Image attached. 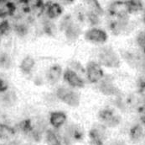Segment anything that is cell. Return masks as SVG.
Masks as SVG:
<instances>
[{"mask_svg":"<svg viewBox=\"0 0 145 145\" xmlns=\"http://www.w3.org/2000/svg\"><path fill=\"white\" fill-rule=\"evenodd\" d=\"M98 63L108 68H118L121 66V58L111 46L100 47L97 53Z\"/></svg>","mask_w":145,"mask_h":145,"instance_id":"cell-1","label":"cell"},{"mask_svg":"<svg viewBox=\"0 0 145 145\" xmlns=\"http://www.w3.org/2000/svg\"><path fill=\"white\" fill-rule=\"evenodd\" d=\"M60 28L64 31L65 36L68 42H76L82 34L80 24L74 21L71 15H67L63 17L61 21Z\"/></svg>","mask_w":145,"mask_h":145,"instance_id":"cell-2","label":"cell"},{"mask_svg":"<svg viewBox=\"0 0 145 145\" xmlns=\"http://www.w3.org/2000/svg\"><path fill=\"white\" fill-rule=\"evenodd\" d=\"M107 26L114 36H120L128 32V30L132 28V23L129 15L110 17Z\"/></svg>","mask_w":145,"mask_h":145,"instance_id":"cell-3","label":"cell"},{"mask_svg":"<svg viewBox=\"0 0 145 145\" xmlns=\"http://www.w3.org/2000/svg\"><path fill=\"white\" fill-rule=\"evenodd\" d=\"M97 118L101 124L106 128H114L122 122V117L113 109L106 107L99 111Z\"/></svg>","mask_w":145,"mask_h":145,"instance_id":"cell-4","label":"cell"},{"mask_svg":"<svg viewBox=\"0 0 145 145\" xmlns=\"http://www.w3.org/2000/svg\"><path fill=\"white\" fill-rule=\"evenodd\" d=\"M56 97L62 101L63 103L65 105L73 107V108H76L80 105L81 103V96L80 95L69 88H65V87H60L56 89Z\"/></svg>","mask_w":145,"mask_h":145,"instance_id":"cell-5","label":"cell"},{"mask_svg":"<svg viewBox=\"0 0 145 145\" xmlns=\"http://www.w3.org/2000/svg\"><path fill=\"white\" fill-rule=\"evenodd\" d=\"M84 38L86 42L95 44H104L108 40L107 32L97 26H91L84 32Z\"/></svg>","mask_w":145,"mask_h":145,"instance_id":"cell-6","label":"cell"},{"mask_svg":"<svg viewBox=\"0 0 145 145\" xmlns=\"http://www.w3.org/2000/svg\"><path fill=\"white\" fill-rule=\"evenodd\" d=\"M62 137L65 141L71 144L72 143L82 142L84 139L85 132L81 126L72 123L65 126Z\"/></svg>","mask_w":145,"mask_h":145,"instance_id":"cell-7","label":"cell"},{"mask_svg":"<svg viewBox=\"0 0 145 145\" xmlns=\"http://www.w3.org/2000/svg\"><path fill=\"white\" fill-rule=\"evenodd\" d=\"M122 58L127 62L130 67L134 69L141 70L144 68V54L138 53L137 52L129 51V50H123L120 52Z\"/></svg>","mask_w":145,"mask_h":145,"instance_id":"cell-8","label":"cell"},{"mask_svg":"<svg viewBox=\"0 0 145 145\" xmlns=\"http://www.w3.org/2000/svg\"><path fill=\"white\" fill-rule=\"evenodd\" d=\"M90 145H104L106 139V127L101 123L94 124L89 131Z\"/></svg>","mask_w":145,"mask_h":145,"instance_id":"cell-9","label":"cell"},{"mask_svg":"<svg viewBox=\"0 0 145 145\" xmlns=\"http://www.w3.org/2000/svg\"><path fill=\"white\" fill-rule=\"evenodd\" d=\"M85 72L88 81L91 83H98L104 77V72L102 66L95 61H90L87 62Z\"/></svg>","mask_w":145,"mask_h":145,"instance_id":"cell-10","label":"cell"},{"mask_svg":"<svg viewBox=\"0 0 145 145\" xmlns=\"http://www.w3.org/2000/svg\"><path fill=\"white\" fill-rule=\"evenodd\" d=\"M98 84V89L102 94L106 96H120L122 95L121 90L118 87L113 83V81L110 78L102 79Z\"/></svg>","mask_w":145,"mask_h":145,"instance_id":"cell-11","label":"cell"},{"mask_svg":"<svg viewBox=\"0 0 145 145\" xmlns=\"http://www.w3.org/2000/svg\"><path fill=\"white\" fill-rule=\"evenodd\" d=\"M64 80L68 83L71 88L82 89L85 86V81L72 68H66L63 74Z\"/></svg>","mask_w":145,"mask_h":145,"instance_id":"cell-12","label":"cell"},{"mask_svg":"<svg viewBox=\"0 0 145 145\" xmlns=\"http://www.w3.org/2000/svg\"><path fill=\"white\" fill-rule=\"evenodd\" d=\"M44 11L45 12L46 17L49 20L54 21L62 15L64 9H63L62 5L60 3L50 2L44 6Z\"/></svg>","mask_w":145,"mask_h":145,"instance_id":"cell-13","label":"cell"},{"mask_svg":"<svg viewBox=\"0 0 145 145\" xmlns=\"http://www.w3.org/2000/svg\"><path fill=\"white\" fill-rule=\"evenodd\" d=\"M84 4V9L95 15L99 17H103L104 15V9L103 6L101 5L99 0H82Z\"/></svg>","mask_w":145,"mask_h":145,"instance_id":"cell-14","label":"cell"},{"mask_svg":"<svg viewBox=\"0 0 145 145\" xmlns=\"http://www.w3.org/2000/svg\"><path fill=\"white\" fill-rule=\"evenodd\" d=\"M67 121V116L63 111H53L50 114L49 122L55 129L61 128Z\"/></svg>","mask_w":145,"mask_h":145,"instance_id":"cell-15","label":"cell"},{"mask_svg":"<svg viewBox=\"0 0 145 145\" xmlns=\"http://www.w3.org/2000/svg\"><path fill=\"white\" fill-rule=\"evenodd\" d=\"M127 11L129 15H138L144 13V4L142 0H125Z\"/></svg>","mask_w":145,"mask_h":145,"instance_id":"cell-16","label":"cell"},{"mask_svg":"<svg viewBox=\"0 0 145 145\" xmlns=\"http://www.w3.org/2000/svg\"><path fill=\"white\" fill-rule=\"evenodd\" d=\"M62 75V68L59 64L52 65L46 73L47 81L51 84L56 83L61 78Z\"/></svg>","mask_w":145,"mask_h":145,"instance_id":"cell-17","label":"cell"},{"mask_svg":"<svg viewBox=\"0 0 145 145\" xmlns=\"http://www.w3.org/2000/svg\"><path fill=\"white\" fill-rule=\"evenodd\" d=\"M45 142L47 145H69L63 137L59 136L56 132L51 129L45 131Z\"/></svg>","mask_w":145,"mask_h":145,"instance_id":"cell-18","label":"cell"},{"mask_svg":"<svg viewBox=\"0 0 145 145\" xmlns=\"http://www.w3.org/2000/svg\"><path fill=\"white\" fill-rule=\"evenodd\" d=\"M128 134H129V138H130L131 141H133V143L140 142L143 139L144 135L143 126L139 123L133 125L129 129Z\"/></svg>","mask_w":145,"mask_h":145,"instance_id":"cell-19","label":"cell"},{"mask_svg":"<svg viewBox=\"0 0 145 145\" xmlns=\"http://www.w3.org/2000/svg\"><path fill=\"white\" fill-rule=\"evenodd\" d=\"M35 65V61L31 56H26L20 62V68L21 72L24 74H29Z\"/></svg>","mask_w":145,"mask_h":145,"instance_id":"cell-20","label":"cell"},{"mask_svg":"<svg viewBox=\"0 0 145 145\" xmlns=\"http://www.w3.org/2000/svg\"><path fill=\"white\" fill-rule=\"evenodd\" d=\"M15 135V129L8 125L0 122V140H10Z\"/></svg>","mask_w":145,"mask_h":145,"instance_id":"cell-21","label":"cell"},{"mask_svg":"<svg viewBox=\"0 0 145 145\" xmlns=\"http://www.w3.org/2000/svg\"><path fill=\"white\" fill-rule=\"evenodd\" d=\"M16 99L17 97L14 91H10L8 89L4 92L0 93V102L6 106L13 105L15 103Z\"/></svg>","mask_w":145,"mask_h":145,"instance_id":"cell-22","label":"cell"},{"mask_svg":"<svg viewBox=\"0 0 145 145\" xmlns=\"http://www.w3.org/2000/svg\"><path fill=\"white\" fill-rule=\"evenodd\" d=\"M13 66V60L8 52H0V68L3 70H9Z\"/></svg>","mask_w":145,"mask_h":145,"instance_id":"cell-23","label":"cell"},{"mask_svg":"<svg viewBox=\"0 0 145 145\" xmlns=\"http://www.w3.org/2000/svg\"><path fill=\"white\" fill-rule=\"evenodd\" d=\"M34 126L32 121L30 119H24L22 122H20L18 125V129L22 133L29 136V134L31 133V132L34 129Z\"/></svg>","mask_w":145,"mask_h":145,"instance_id":"cell-24","label":"cell"},{"mask_svg":"<svg viewBox=\"0 0 145 145\" xmlns=\"http://www.w3.org/2000/svg\"><path fill=\"white\" fill-rule=\"evenodd\" d=\"M12 30H14L15 34L19 36H26L29 31L28 26L24 23H16L15 24H14V26H12Z\"/></svg>","mask_w":145,"mask_h":145,"instance_id":"cell-25","label":"cell"},{"mask_svg":"<svg viewBox=\"0 0 145 145\" xmlns=\"http://www.w3.org/2000/svg\"><path fill=\"white\" fill-rule=\"evenodd\" d=\"M135 41L138 45V46L139 47V49L141 50V52L144 54V48H145V32L144 30H140L135 37Z\"/></svg>","mask_w":145,"mask_h":145,"instance_id":"cell-26","label":"cell"},{"mask_svg":"<svg viewBox=\"0 0 145 145\" xmlns=\"http://www.w3.org/2000/svg\"><path fill=\"white\" fill-rule=\"evenodd\" d=\"M12 30V25L7 20H3L0 22V35L8 36Z\"/></svg>","mask_w":145,"mask_h":145,"instance_id":"cell-27","label":"cell"},{"mask_svg":"<svg viewBox=\"0 0 145 145\" xmlns=\"http://www.w3.org/2000/svg\"><path fill=\"white\" fill-rule=\"evenodd\" d=\"M8 89V83L0 77V93L4 92Z\"/></svg>","mask_w":145,"mask_h":145,"instance_id":"cell-28","label":"cell"},{"mask_svg":"<svg viewBox=\"0 0 145 145\" xmlns=\"http://www.w3.org/2000/svg\"><path fill=\"white\" fill-rule=\"evenodd\" d=\"M138 90L139 92L142 94H144V78H140L138 81Z\"/></svg>","mask_w":145,"mask_h":145,"instance_id":"cell-29","label":"cell"},{"mask_svg":"<svg viewBox=\"0 0 145 145\" xmlns=\"http://www.w3.org/2000/svg\"><path fill=\"white\" fill-rule=\"evenodd\" d=\"M108 145H127L123 140H120V139H116V140H112L111 141Z\"/></svg>","mask_w":145,"mask_h":145,"instance_id":"cell-30","label":"cell"},{"mask_svg":"<svg viewBox=\"0 0 145 145\" xmlns=\"http://www.w3.org/2000/svg\"><path fill=\"white\" fill-rule=\"evenodd\" d=\"M0 145H20V143L17 140H12V141H8V142L3 143Z\"/></svg>","mask_w":145,"mask_h":145,"instance_id":"cell-31","label":"cell"},{"mask_svg":"<svg viewBox=\"0 0 145 145\" xmlns=\"http://www.w3.org/2000/svg\"><path fill=\"white\" fill-rule=\"evenodd\" d=\"M20 3L24 4V5H28L30 2H32L33 0H17Z\"/></svg>","mask_w":145,"mask_h":145,"instance_id":"cell-32","label":"cell"},{"mask_svg":"<svg viewBox=\"0 0 145 145\" xmlns=\"http://www.w3.org/2000/svg\"><path fill=\"white\" fill-rule=\"evenodd\" d=\"M59 1L64 4H71V3H73L76 0H59Z\"/></svg>","mask_w":145,"mask_h":145,"instance_id":"cell-33","label":"cell"},{"mask_svg":"<svg viewBox=\"0 0 145 145\" xmlns=\"http://www.w3.org/2000/svg\"><path fill=\"white\" fill-rule=\"evenodd\" d=\"M22 145H33V144H22Z\"/></svg>","mask_w":145,"mask_h":145,"instance_id":"cell-34","label":"cell"},{"mask_svg":"<svg viewBox=\"0 0 145 145\" xmlns=\"http://www.w3.org/2000/svg\"><path fill=\"white\" fill-rule=\"evenodd\" d=\"M1 36H2L0 35V45H1Z\"/></svg>","mask_w":145,"mask_h":145,"instance_id":"cell-35","label":"cell"}]
</instances>
